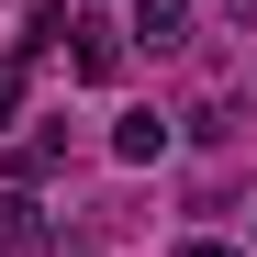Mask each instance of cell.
I'll use <instances>...</instances> for the list:
<instances>
[{
    "instance_id": "cell-1",
    "label": "cell",
    "mask_w": 257,
    "mask_h": 257,
    "mask_svg": "<svg viewBox=\"0 0 257 257\" xmlns=\"http://www.w3.org/2000/svg\"><path fill=\"white\" fill-rule=\"evenodd\" d=\"M67 67L90 78V90H112V78H123V23H101V12H78V23H67Z\"/></svg>"
},
{
    "instance_id": "cell-2",
    "label": "cell",
    "mask_w": 257,
    "mask_h": 257,
    "mask_svg": "<svg viewBox=\"0 0 257 257\" xmlns=\"http://www.w3.org/2000/svg\"><path fill=\"white\" fill-rule=\"evenodd\" d=\"M123 34H135L146 56H179V45H190V0H135V23H123Z\"/></svg>"
},
{
    "instance_id": "cell-3",
    "label": "cell",
    "mask_w": 257,
    "mask_h": 257,
    "mask_svg": "<svg viewBox=\"0 0 257 257\" xmlns=\"http://www.w3.org/2000/svg\"><path fill=\"white\" fill-rule=\"evenodd\" d=\"M56 246V224L34 212V190H0V257H45Z\"/></svg>"
},
{
    "instance_id": "cell-4",
    "label": "cell",
    "mask_w": 257,
    "mask_h": 257,
    "mask_svg": "<svg viewBox=\"0 0 257 257\" xmlns=\"http://www.w3.org/2000/svg\"><path fill=\"white\" fill-rule=\"evenodd\" d=\"M112 157H123V168H157V157H168V112H123V123H112Z\"/></svg>"
},
{
    "instance_id": "cell-5",
    "label": "cell",
    "mask_w": 257,
    "mask_h": 257,
    "mask_svg": "<svg viewBox=\"0 0 257 257\" xmlns=\"http://www.w3.org/2000/svg\"><path fill=\"white\" fill-rule=\"evenodd\" d=\"M56 168H67V135H23L12 146V190H45Z\"/></svg>"
},
{
    "instance_id": "cell-6",
    "label": "cell",
    "mask_w": 257,
    "mask_h": 257,
    "mask_svg": "<svg viewBox=\"0 0 257 257\" xmlns=\"http://www.w3.org/2000/svg\"><path fill=\"white\" fill-rule=\"evenodd\" d=\"M23 112V56H0V123Z\"/></svg>"
},
{
    "instance_id": "cell-7",
    "label": "cell",
    "mask_w": 257,
    "mask_h": 257,
    "mask_svg": "<svg viewBox=\"0 0 257 257\" xmlns=\"http://www.w3.org/2000/svg\"><path fill=\"white\" fill-rule=\"evenodd\" d=\"M179 257H246V246H224V235H190V246H179Z\"/></svg>"
}]
</instances>
